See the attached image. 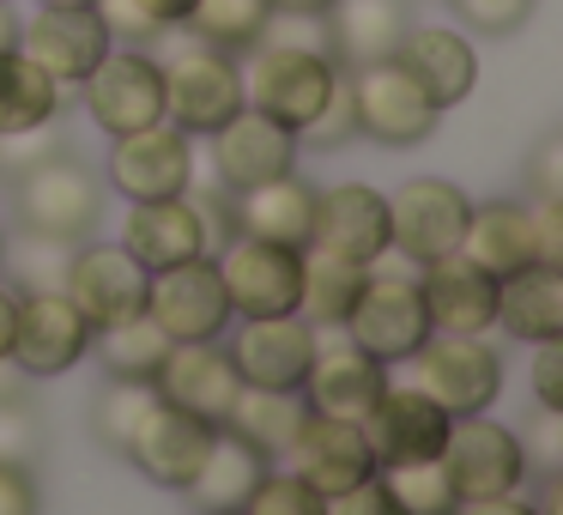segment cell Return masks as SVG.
Returning a JSON list of instances; mask_svg holds the SVG:
<instances>
[{"label":"cell","instance_id":"obj_15","mask_svg":"<svg viewBox=\"0 0 563 515\" xmlns=\"http://www.w3.org/2000/svg\"><path fill=\"white\" fill-rule=\"evenodd\" d=\"M91 352V321L62 292H31L13 321V364L25 376H62Z\"/></svg>","mask_w":563,"mask_h":515},{"label":"cell","instance_id":"obj_21","mask_svg":"<svg viewBox=\"0 0 563 515\" xmlns=\"http://www.w3.org/2000/svg\"><path fill=\"white\" fill-rule=\"evenodd\" d=\"M382 388H388L382 364H376L369 352H357L345 333H340L333 346L316 340V358H309V370H303V401H309V413H328V418H352V425H364L369 406L382 401Z\"/></svg>","mask_w":563,"mask_h":515},{"label":"cell","instance_id":"obj_38","mask_svg":"<svg viewBox=\"0 0 563 515\" xmlns=\"http://www.w3.org/2000/svg\"><path fill=\"white\" fill-rule=\"evenodd\" d=\"M67 261H74V243H62V237H31L25 243H0V267H13V280L25 285V292H62L67 280Z\"/></svg>","mask_w":563,"mask_h":515},{"label":"cell","instance_id":"obj_39","mask_svg":"<svg viewBox=\"0 0 563 515\" xmlns=\"http://www.w3.org/2000/svg\"><path fill=\"white\" fill-rule=\"evenodd\" d=\"M152 406H158V388H152V382H122V376H110V388L98 394V437L110 442V449L128 454V442H134L140 418H146Z\"/></svg>","mask_w":563,"mask_h":515},{"label":"cell","instance_id":"obj_3","mask_svg":"<svg viewBox=\"0 0 563 515\" xmlns=\"http://www.w3.org/2000/svg\"><path fill=\"white\" fill-rule=\"evenodd\" d=\"M340 333L357 346V352L376 358V364H406V358L424 346V333H430L418 280L412 273H369Z\"/></svg>","mask_w":563,"mask_h":515},{"label":"cell","instance_id":"obj_20","mask_svg":"<svg viewBox=\"0 0 563 515\" xmlns=\"http://www.w3.org/2000/svg\"><path fill=\"white\" fill-rule=\"evenodd\" d=\"M212 171H219L224 188H249V183H273V176L291 171L297 158V134L291 128H279L273 116L261 110H236L224 128H212Z\"/></svg>","mask_w":563,"mask_h":515},{"label":"cell","instance_id":"obj_4","mask_svg":"<svg viewBox=\"0 0 563 515\" xmlns=\"http://www.w3.org/2000/svg\"><path fill=\"white\" fill-rule=\"evenodd\" d=\"M243 110V74H236L231 50H195L164 62V122H176L183 134H212Z\"/></svg>","mask_w":563,"mask_h":515},{"label":"cell","instance_id":"obj_1","mask_svg":"<svg viewBox=\"0 0 563 515\" xmlns=\"http://www.w3.org/2000/svg\"><path fill=\"white\" fill-rule=\"evenodd\" d=\"M249 50H255L249 67H236L243 74V103L273 116L291 134H303L316 122L321 103L333 98V86L345 79L328 50H285V43H249Z\"/></svg>","mask_w":563,"mask_h":515},{"label":"cell","instance_id":"obj_31","mask_svg":"<svg viewBox=\"0 0 563 515\" xmlns=\"http://www.w3.org/2000/svg\"><path fill=\"white\" fill-rule=\"evenodd\" d=\"M497 328H509L515 340H563V280L551 261L497 280Z\"/></svg>","mask_w":563,"mask_h":515},{"label":"cell","instance_id":"obj_46","mask_svg":"<svg viewBox=\"0 0 563 515\" xmlns=\"http://www.w3.org/2000/svg\"><path fill=\"white\" fill-rule=\"evenodd\" d=\"M328 515H400V503L382 491V479H357L352 491H340V497H328Z\"/></svg>","mask_w":563,"mask_h":515},{"label":"cell","instance_id":"obj_50","mask_svg":"<svg viewBox=\"0 0 563 515\" xmlns=\"http://www.w3.org/2000/svg\"><path fill=\"white\" fill-rule=\"evenodd\" d=\"M533 188H539V200H563V140H545V146H539Z\"/></svg>","mask_w":563,"mask_h":515},{"label":"cell","instance_id":"obj_6","mask_svg":"<svg viewBox=\"0 0 563 515\" xmlns=\"http://www.w3.org/2000/svg\"><path fill=\"white\" fill-rule=\"evenodd\" d=\"M19 183V219H25L31 237H62V243H79V237L98 224V183H91V171L79 158H67V152H49V158H37L25 176H13Z\"/></svg>","mask_w":563,"mask_h":515},{"label":"cell","instance_id":"obj_23","mask_svg":"<svg viewBox=\"0 0 563 515\" xmlns=\"http://www.w3.org/2000/svg\"><path fill=\"white\" fill-rule=\"evenodd\" d=\"M454 418L442 413L430 394L418 388H382V401L369 406L364 418V437H369V454L376 467H394V461H424V454L442 449Z\"/></svg>","mask_w":563,"mask_h":515},{"label":"cell","instance_id":"obj_8","mask_svg":"<svg viewBox=\"0 0 563 515\" xmlns=\"http://www.w3.org/2000/svg\"><path fill=\"white\" fill-rule=\"evenodd\" d=\"M437 461H442V473H449L454 497H503V491H521V479H527L521 437L490 425V418H478V413L454 418L442 449H437Z\"/></svg>","mask_w":563,"mask_h":515},{"label":"cell","instance_id":"obj_44","mask_svg":"<svg viewBox=\"0 0 563 515\" xmlns=\"http://www.w3.org/2000/svg\"><path fill=\"white\" fill-rule=\"evenodd\" d=\"M49 152H62L55 134H49V122L43 128H13V134H0V176H25L31 164L49 158Z\"/></svg>","mask_w":563,"mask_h":515},{"label":"cell","instance_id":"obj_40","mask_svg":"<svg viewBox=\"0 0 563 515\" xmlns=\"http://www.w3.org/2000/svg\"><path fill=\"white\" fill-rule=\"evenodd\" d=\"M236 515H328V497L297 473H261V485Z\"/></svg>","mask_w":563,"mask_h":515},{"label":"cell","instance_id":"obj_7","mask_svg":"<svg viewBox=\"0 0 563 515\" xmlns=\"http://www.w3.org/2000/svg\"><path fill=\"white\" fill-rule=\"evenodd\" d=\"M212 267H219V285H224L231 316H285V309H297L303 249H285V243H267V237L236 231Z\"/></svg>","mask_w":563,"mask_h":515},{"label":"cell","instance_id":"obj_25","mask_svg":"<svg viewBox=\"0 0 563 515\" xmlns=\"http://www.w3.org/2000/svg\"><path fill=\"white\" fill-rule=\"evenodd\" d=\"M122 249H128V255H134L146 273L207 255V207H195L188 195L134 200V212H128V243H122Z\"/></svg>","mask_w":563,"mask_h":515},{"label":"cell","instance_id":"obj_48","mask_svg":"<svg viewBox=\"0 0 563 515\" xmlns=\"http://www.w3.org/2000/svg\"><path fill=\"white\" fill-rule=\"evenodd\" d=\"M558 376H563V340H539V358H533V388H539V406H545V413H558V406H563Z\"/></svg>","mask_w":563,"mask_h":515},{"label":"cell","instance_id":"obj_56","mask_svg":"<svg viewBox=\"0 0 563 515\" xmlns=\"http://www.w3.org/2000/svg\"><path fill=\"white\" fill-rule=\"evenodd\" d=\"M43 7H98V0H43Z\"/></svg>","mask_w":563,"mask_h":515},{"label":"cell","instance_id":"obj_16","mask_svg":"<svg viewBox=\"0 0 563 515\" xmlns=\"http://www.w3.org/2000/svg\"><path fill=\"white\" fill-rule=\"evenodd\" d=\"M152 388H158V401L183 406V413L207 418V425H224V413H231L243 376H236V364H231V352H224V346H212V340H176L170 352H164Z\"/></svg>","mask_w":563,"mask_h":515},{"label":"cell","instance_id":"obj_51","mask_svg":"<svg viewBox=\"0 0 563 515\" xmlns=\"http://www.w3.org/2000/svg\"><path fill=\"white\" fill-rule=\"evenodd\" d=\"M454 515H539L533 503H521L515 491H503V497H461L454 503Z\"/></svg>","mask_w":563,"mask_h":515},{"label":"cell","instance_id":"obj_54","mask_svg":"<svg viewBox=\"0 0 563 515\" xmlns=\"http://www.w3.org/2000/svg\"><path fill=\"white\" fill-rule=\"evenodd\" d=\"M7 50H19V19H13V7L0 0V55Z\"/></svg>","mask_w":563,"mask_h":515},{"label":"cell","instance_id":"obj_41","mask_svg":"<svg viewBox=\"0 0 563 515\" xmlns=\"http://www.w3.org/2000/svg\"><path fill=\"white\" fill-rule=\"evenodd\" d=\"M195 0H98V19L110 25V37H158L164 25H183Z\"/></svg>","mask_w":563,"mask_h":515},{"label":"cell","instance_id":"obj_29","mask_svg":"<svg viewBox=\"0 0 563 515\" xmlns=\"http://www.w3.org/2000/svg\"><path fill=\"white\" fill-rule=\"evenodd\" d=\"M261 473H267V454L255 449V442H243L236 430H212V449L207 461H200V473L188 479V497H195L200 515H236L249 503V491L261 485Z\"/></svg>","mask_w":563,"mask_h":515},{"label":"cell","instance_id":"obj_12","mask_svg":"<svg viewBox=\"0 0 563 515\" xmlns=\"http://www.w3.org/2000/svg\"><path fill=\"white\" fill-rule=\"evenodd\" d=\"M146 280L152 273L140 267L122 243H98V249H74L67 280H62V297L91 321V328H110V321L146 309Z\"/></svg>","mask_w":563,"mask_h":515},{"label":"cell","instance_id":"obj_18","mask_svg":"<svg viewBox=\"0 0 563 515\" xmlns=\"http://www.w3.org/2000/svg\"><path fill=\"white\" fill-rule=\"evenodd\" d=\"M285 461H291V473L309 479L321 497H340V491L357 485V479L376 473V454H369L364 425H352V418H328V413L303 418V430H297V442L285 449Z\"/></svg>","mask_w":563,"mask_h":515},{"label":"cell","instance_id":"obj_24","mask_svg":"<svg viewBox=\"0 0 563 515\" xmlns=\"http://www.w3.org/2000/svg\"><path fill=\"white\" fill-rule=\"evenodd\" d=\"M394 62H400L406 74L418 79V91H424L437 110L466 103V98H473V86H478V55H473V43H466L461 31H442V25H418V31L406 25Z\"/></svg>","mask_w":563,"mask_h":515},{"label":"cell","instance_id":"obj_52","mask_svg":"<svg viewBox=\"0 0 563 515\" xmlns=\"http://www.w3.org/2000/svg\"><path fill=\"white\" fill-rule=\"evenodd\" d=\"M13 321H19V297L0 285V358H13Z\"/></svg>","mask_w":563,"mask_h":515},{"label":"cell","instance_id":"obj_9","mask_svg":"<svg viewBox=\"0 0 563 515\" xmlns=\"http://www.w3.org/2000/svg\"><path fill=\"white\" fill-rule=\"evenodd\" d=\"M466 195L454 183H437V176H418L400 195L388 200V249L406 255L412 267H430V261L454 255L466 237Z\"/></svg>","mask_w":563,"mask_h":515},{"label":"cell","instance_id":"obj_49","mask_svg":"<svg viewBox=\"0 0 563 515\" xmlns=\"http://www.w3.org/2000/svg\"><path fill=\"white\" fill-rule=\"evenodd\" d=\"M0 515H37V485L13 461H0Z\"/></svg>","mask_w":563,"mask_h":515},{"label":"cell","instance_id":"obj_17","mask_svg":"<svg viewBox=\"0 0 563 515\" xmlns=\"http://www.w3.org/2000/svg\"><path fill=\"white\" fill-rule=\"evenodd\" d=\"M316 358V328L285 316H243L231 340V364L249 388H303V370Z\"/></svg>","mask_w":563,"mask_h":515},{"label":"cell","instance_id":"obj_34","mask_svg":"<svg viewBox=\"0 0 563 515\" xmlns=\"http://www.w3.org/2000/svg\"><path fill=\"white\" fill-rule=\"evenodd\" d=\"M170 346L176 340L146 316V309H140V316L110 321V328H91V352H98L103 370H110V376H122V382H152Z\"/></svg>","mask_w":563,"mask_h":515},{"label":"cell","instance_id":"obj_27","mask_svg":"<svg viewBox=\"0 0 563 515\" xmlns=\"http://www.w3.org/2000/svg\"><path fill=\"white\" fill-rule=\"evenodd\" d=\"M461 255L473 261V267H485L490 280H509V273L533 267V261H539L533 207H515V200H490V207H473V212H466Z\"/></svg>","mask_w":563,"mask_h":515},{"label":"cell","instance_id":"obj_45","mask_svg":"<svg viewBox=\"0 0 563 515\" xmlns=\"http://www.w3.org/2000/svg\"><path fill=\"white\" fill-rule=\"evenodd\" d=\"M303 134L316 140V146H345V140L357 134V122H352V91H345V79L333 86V98L321 103V116L303 128Z\"/></svg>","mask_w":563,"mask_h":515},{"label":"cell","instance_id":"obj_43","mask_svg":"<svg viewBox=\"0 0 563 515\" xmlns=\"http://www.w3.org/2000/svg\"><path fill=\"white\" fill-rule=\"evenodd\" d=\"M454 13H461L473 31H485V37H509V31L527 25L533 0H454Z\"/></svg>","mask_w":563,"mask_h":515},{"label":"cell","instance_id":"obj_35","mask_svg":"<svg viewBox=\"0 0 563 515\" xmlns=\"http://www.w3.org/2000/svg\"><path fill=\"white\" fill-rule=\"evenodd\" d=\"M62 103V86L31 62L25 50H7L0 55V134L13 128H43Z\"/></svg>","mask_w":563,"mask_h":515},{"label":"cell","instance_id":"obj_2","mask_svg":"<svg viewBox=\"0 0 563 515\" xmlns=\"http://www.w3.org/2000/svg\"><path fill=\"white\" fill-rule=\"evenodd\" d=\"M412 388L430 394L449 418H466V413H485L497 401V352H490L478 333H424L412 358Z\"/></svg>","mask_w":563,"mask_h":515},{"label":"cell","instance_id":"obj_13","mask_svg":"<svg viewBox=\"0 0 563 515\" xmlns=\"http://www.w3.org/2000/svg\"><path fill=\"white\" fill-rule=\"evenodd\" d=\"M110 176L128 200H170V195H188L195 183V146L176 122H152V128H134V134H115V152H110Z\"/></svg>","mask_w":563,"mask_h":515},{"label":"cell","instance_id":"obj_11","mask_svg":"<svg viewBox=\"0 0 563 515\" xmlns=\"http://www.w3.org/2000/svg\"><path fill=\"white\" fill-rule=\"evenodd\" d=\"M146 316L158 321L170 340H219L224 333V285H219V267L207 255L195 261H176V267H158L146 280Z\"/></svg>","mask_w":563,"mask_h":515},{"label":"cell","instance_id":"obj_53","mask_svg":"<svg viewBox=\"0 0 563 515\" xmlns=\"http://www.w3.org/2000/svg\"><path fill=\"white\" fill-rule=\"evenodd\" d=\"M0 401H25V370L13 358H0Z\"/></svg>","mask_w":563,"mask_h":515},{"label":"cell","instance_id":"obj_37","mask_svg":"<svg viewBox=\"0 0 563 515\" xmlns=\"http://www.w3.org/2000/svg\"><path fill=\"white\" fill-rule=\"evenodd\" d=\"M376 479H382V491H388V497L400 503V515H454V503H461L437 454H424V461L376 467Z\"/></svg>","mask_w":563,"mask_h":515},{"label":"cell","instance_id":"obj_57","mask_svg":"<svg viewBox=\"0 0 563 515\" xmlns=\"http://www.w3.org/2000/svg\"><path fill=\"white\" fill-rule=\"evenodd\" d=\"M0 243H7V237H0Z\"/></svg>","mask_w":563,"mask_h":515},{"label":"cell","instance_id":"obj_36","mask_svg":"<svg viewBox=\"0 0 563 515\" xmlns=\"http://www.w3.org/2000/svg\"><path fill=\"white\" fill-rule=\"evenodd\" d=\"M267 19H273V0H195L183 25L212 50H249L267 31Z\"/></svg>","mask_w":563,"mask_h":515},{"label":"cell","instance_id":"obj_26","mask_svg":"<svg viewBox=\"0 0 563 515\" xmlns=\"http://www.w3.org/2000/svg\"><path fill=\"white\" fill-rule=\"evenodd\" d=\"M309 243L328 249V255H345V261H376L388 249V200L376 188H328L316 200V224H309Z\"/></svg>","mask_w":563,"mask_h":515},{"label":"cell","instance_id":"obj_30","mask_svg":"<svg viewBox=\"0 0 563 515\" xmlns=\"http://www.w3.org/2000/svg\"><path fill=\"white\" fill-rule=\"evenodd\" d=\"M328 50L345 67L388 62L406 37V7L400 0H333L328 13Z\"/></svg>","mask_w":563,"mask_h":515},{"label":"cell","instance_id":"obj_28","mask_svg":"<svg viewBox=\"0 0 563 515\" xmlns=\"http://www.w3.org/2000/svg\"><path fill=\"white\" fill-rule=\"evenodd\" d=\"M231 224L243 237H267L285 249H309V224H316V195L297 183L291 171L273 176V183H249L231 200Z\"/></svg>","mask_w":563,"mask_h":515},{"label":"cell","instance_id":"obj_22","mask_svg":"<svg viewBox=\"0 0 563 515\" xmlns=\"http://www.w3.org/2000/svg\"><path fill=\"white\" fill-rule=\"evenodd\" d=\"M418 297H424L430 333H485L497 328V280L485 267L454 249V255L430 261L424 280H418Z\"/></svg>","mask_w":563,"mask_h":515},{"label":"cell","instance_id":"obj_19","mask_svg":"<svg viewBox=\"0 0 563 515\" xmlns=\"http://www.w3.org/2000/svg\"><path fill=\"white\" fill-rule=\"evenodd\" d=\"M212 430H219V425H207V418H195V413H183V406L158 401L146 418H140V430H134V442H128V454H134V467L152 479V485L183 491L188 479L200 473V461H207Z\"/></svg>","mask_w":563,"mask_h":515},{"label":"cell","instance_id":"obj_33","mask_svg":"<svg viewBox=\"0 0 563 515\" xmlns=\"http://www.w3.org/2000/svg\"><path fill=\"white\" fill-rule=\"evenodd\" d=\"M364 280H369L364 261L328 255V249L309 243V249H303V285H297V309H303L309 321H321V328H345V316H352Z\"/></svg>","mask_w":563,"mask_h":515},{"label":"cell","instance_id":"obj_42","mask_svg":"<svg viewBox=\"0 0 563 515\" xmlns=\"http://www.w3.org/2000/svg\"><path fill=\"white\" fill-rule=\"evenodd\" d=\"M43 430H37V413H31L25 401H0V461L13 467H31V454H37Z\"/></svg>","mask_w":563,"mask_h":515},{"label":"cell","instance_id":"obj_14","mask_svg":"<svg viewBox=\"0 0 563 515\" xmlns=\"http://www.w3.org/2000/svg\"><path fill=\"white\" fill-rule=\"evenodd\" d=\"M110 25L98 19V7H43L31 25H19V50L55 79V86H79L91 67L110 55Z\"/></svg>","mask_w":563,"mask_h":515},{"label":"cell","instance_id":"obj_5","mask_svg":"<svg viewBox=\"0 0 563 515\" xmlns=\"http://www.w3.org/2000/svg\"><path fill=\"white\" fill-rule=\"evenodd\" d=\"M345 91H352L357 134L382 140V146H418V140H430V128H437V116H442L394 55L388 62H369V67H352Z\"/></svg>","mask_w":563,"mask_h":515},{"label":"cell","instance_id":"obj_32","mask_svg":"<svg viewBox=\"0 0 563 515\" xmlns=\"http://www.w3.org/2000/svg\"><path fill=\"white\" fill-rule=\"evenodd\" d=\"M303 418H309V401H303V388H236V401H231V413H224V430H236L243 442H255L261 454H285L297 442V430H303Z\"/></svg>","mask_w":563,"mask_h":515},{"label":"cell","instance_id":"obj_10","mask_svg":"<svg viewBox=\"0 0 563 515\" xmlns=\"http://www.w3.org/2000/svg\"><path fill=\"white\" fill-rule=\"evenodd\" d=\"M86 110L103 134H134V128L164 122V67L140 50H110L86 79Z\"/></svg>","mask_w":563,"mask_h":515},{"label":"cell","instance_id":"obj_47","mask_svg":"<svg viewBox=\"0 0 563 515\" xmlns=\"http://www.w3.org/2000/svg\"><path fill=\"white\" fill-rule=\"evenodd\" d=\"M558 430H563V418L539 406V430H533V437L521 442L527 467H539V473H545V479H551V473H558V467H563V442H558Z\"/></svg>","mask_w":563,"mask_h":515},{"label":"cell","instance_id":"obj_55","mask_svg":"<svg viewBox=\"0 0 563 515\" xmlns=\"http://www.w3.org/2000/svg\"><path fill=\"white\" fill-rule=\"evenodd\" d=\"M328 7H333V0H273V13H328Z\"/></svg>","mask_w":563,"mask_h":515}]
</instances>
